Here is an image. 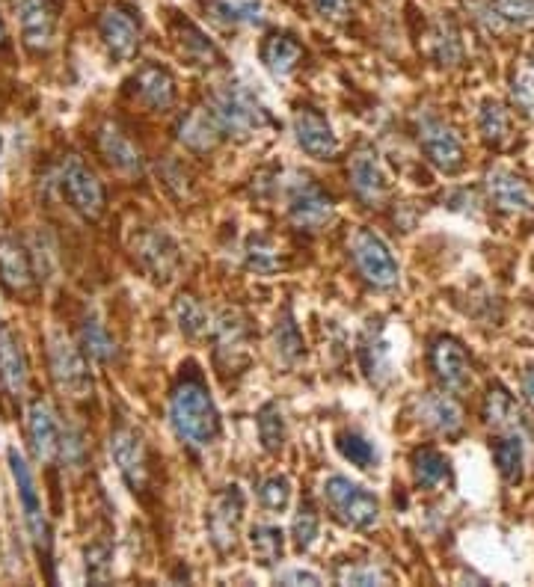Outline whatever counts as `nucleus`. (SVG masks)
Segmentation results:
<instances>
[{
	"label": "nucleus",
	"mask_w": 534,
	"mask_h": 587,
	"mask_svg": "<svg viewBox=\"0 0 534 587\" xmlns=\"http://www.w3.org/2000/svg\"><path fill=\"white\" fill-rule=\"evenodd\" d=\"M170 424L181 445L202 451L220 436V413L199 374L181 377L170 395Z\"/></svg>",
	"instance_id": "1"
},
{
	"label": "nucleus",
	"mask_w": 534,
	"mask_h": 587,
	"mask_svg": "<svg viewBox=\"0 0 534 587\" xmlns=\"http://www.w3.org/2000/svg\"><path fill=\"white\" fill-rule=\"evenodd\" d=\"M208 107H211L220 131L226 137H235V140H250L253 134H259L270 122L265 104L241 84L220 86Z\"/></svg>",
	"instance_id": "2"
},
{
	"label": "nucleus",
	"mask_w": 534,
	"mask_h": 587,
	"mask_svg": "<svg viewBox=\"0 0 534 587\" xmlns=\"http://www.w3.org/2000/svg\"><path fill=\"white\" fill-rule=\"evenodd\" d=\"M321 496L345 528L365 531L380 519V499L345 475H330L321 487Z\"/></svg>",
	"instance_id": "3"
},
{
	"label": "nucleus",
	"mask_w": 534,
	"mask_h": 587,
	"mask_svg": "<svg viewBox=\"0 0 534 587\" xmlns=\"http://www.w3.org/2000/svg\"><path fill=\"white\" fill-rule=\"evenodd\" d=\"M6 460H9V475L15 481V493H18V504H21L30 540L39 549V555L48 558L51 555V525H48V516H45V507H42L36 478H33V472H30V466H27V460H24V454L18 448H9Z\"/></svg>",
	"instance_id": "4"
},
{
	"label": "nucleus",
	"mask_w": 534,
	"mask_h": 587,
	"mask_svg": "<svg viewBox=\"0 0 534 587\" xmlns=\"http://www.w3.org/2000/svg\"><path fill=\"white\" fill-rule=\"evenodd\" d=\"M48 362H51V377L63 395L75 401H84L92 395V371L84 347H75L69 338L54 333L48 341Z\"/></svg>",
	"instance_id": "5"
},
{
	"label": "nucleus",
	"mask_w": 534,
	"mask_h": 587,
	"mask_svg": "<svg viewBox=\"0 0 534 587\" xmlns=\"http://www.w3.org/2000/svg\"><path fill=\"white\" fill-rule=\"evenodd\" d=\"M60 190L69 202L72 211H78L84 220H98L104 214L107 205V193L104 184L98 181V175L78 158V155H66L60 164Z\"/></svg>",
	"instance_id": "6"
},
{
	"label": "nucleus",
	"mask_w": 534,
	"mask_h": 587,
	"mask_svg": "<svg viewBox=\"0 0 534 587\" xmlns=\"http://www.w3.org/2000/svg\"><path fill=\"white\" fill-rule=\"evenodd\" d=\"M351 250H354L356 270L362 273V279L368 285H374L380 291H392L401 282V267H398L395 255H392V250L386 247V241L377 232L356 229Z\"/></svg>",
	"instance_id": "7"
},
{
	"label": "nucleus",
	"mask_w": 534,
	"mask_h": 587,
	"mask_svg": "<svg viewBox=\"0 0 534 587\" xmlns=\"http://www.w3.org/2000/svg\"><path fill=\"white\" fill-rule=\"evenodd\" d=\"M241 522H244V493L238 484H229L214 496V502L208 507V516H205L208 540L220 555H226L238 546Z\"/></svg>",
	"instance_id": "8"
},
{
	"label": "nucleus",
	"mask_w": 534,
	"mask_h": 587,
	"mask_svg": "<svg viewBox=\"0 0 534 587\" xmlns=\"http://www.w3.org/2000/svg\"><path fill=\"white\" fill-rule=\"evenodd\" d=\"M110 457H113L119 475L125 478V484L134 493L146 490V481H149V454H146L143 436L131 424H119L110 433Z\"/></svg>",
	"instance_id": "9"
},
{
	"label": "nucleus",
	"mask_w": 534,
	"mask_h": 587,
	"mask_svg": "<svg viewBox=\"0 0 534 587\" xmlns=\"http://www.w3.org/2000/svg\"><path fill=\"white\" fill-rule=\"evenodd\" d=\"M333 211V199L312 178H297L288 187V217L297 229L318 232L333 220Z\"/></svg>",
	"instance_id": "10"
},
{
	"label": "nucleus",
	"mask_w": 534,
	"mask_h": 587,
	"mask_svg": "<svg viewBox=\"0 0 534 587\" xmlns=\"http://www.w3.org/2000/svg\"><path fill=\"white\" fill-rule=\"evenodd\" d=\"M131 250L137 264L158 282L173 279L178 267V244L164 232V229H140L131 238Z\"/></svg>",
	"instance_id": "11"
},
{
	"label": "nucleus",
	"mask_w": 534,
	"mask_h": 587,
	"mask_svg": "<svg viewBox=\"0 0 534 587\" xmlns=\"http://www.w3.org/2000/svg\"><path fill=\"white\" fill-rule=\"evenodd\" d=\"M291 128H294L297 146L309 158H315V161H333L339 155V137L333 134L330 122L315 107H297Z\"/></svg>",
	"instance_id": "12"
},
{
	"label": "nucleus",
	"mask_w": 534,
	"mask_h": 587,
	"mask_svg": "<svg viewBox=\"0 0 534 587\" xmlns=\"http://www.w3.org/2000/svg\"><path fill=\"white\" fill-rule=\"evenodd\" d=\"M18 24H21L24 45L42 54L54 45V36H57V6L51 0H21Z\"/></svg>",
	"instance_id": "13"
},
{
	"label": "nucleus",
	"mask_w": 534,
	"mask_h": 587,
	"mask_svg": "<svg viewBox=\"0 0 534 587\" xmlns=\"http://www.w3.org/2000/svg\"><path fill=\"white\" fill-rule=\"evenodd\" d=\"M30 380V362L24 341L15 333V327L0 324V389L12 398H21L27 392Z\"/></svg>",
	"instance_id": "14"
},
{
	"label": "nucleus",
	"mask_w": 534,
	"mask_h": 587,
	"mask_svg": "<svg viewBox=\"0 0 534 587\" xmlns=\"http://www.w3.org/2000/svg\"><path fill=\"white\" fill-rule=\"evenodd\" d=\"M431 368H434L437 380L443 383L451 395L466 392L469 383H472L469 356H466V350L460 347V341H454V338L440 336L434 341V347H431Z\"/></svg>",
	"instance_id": "15"
},
{
	"label": "nucleus",
	"mask_w": 534,
	"mask_h": 587,
	"mask_svg": "<svg viewBox=\"0 0 534 587\" xmlns=\"http://www.w3.org/2000/svg\"><path fill=\"white\" fill-rule=\"evenodd\" d=\"M419 146H422L425 158L445 175H454L457 169L463 167V146H460L457 134L448 125L437 122V119H425L422 122Z\"/></svg>",
	"instance_id": "16"
},
{
	"label": "nucleus",
	"mask_w": 534,
	"mask_h": 587,
	"mask_svg": "<svg viewBox=\"0 0 534 587\" xmlns=\"http://www.w3.org/2000/svg\"><path fill=\"white\" fill-rule=\"evenodd\" d=\"M27 436H30V448H33L39 463H51L60 454L63 424L57 421V413L51 410L48 401H33L30 404V410H27Z\"/></svg>",
	"instance_id": "17"
},
{
	"label": "nucleus",
	"mask_w": 534,
	"mask_h": 587,
	"mask_svg": "<svg viewBox=\"0 0 534 587\" xmlns=\"http://www.w3.org/2000/svg\"><path fill=\"white\" fill-rule=\"evenodd\" d=\"M0 282L12 294H33L39 285L33 255L15 238H0Z\"/></svg>",
	"instance_id": "18"
},
{
	"label": "nucleus",
	"mask_w": 534,
	"mask_h": 587,
	"mask_svg": "<svg viewBox=\"0 0 534 587\" xmlns=\"http://www.w3.org/2000/svg\"><path fill=\"white\" fill-rule=\"evenodd\" d=\"M98 30H101V39L107 45V51L116 57V60H131L137 45H140V27L134 21V15L122 6H110L104 9L101 21H98Z\"/></svg>",
	"instance_id": "19"
},
{
	"label": "nucleus",
	"mask_w": 534,
	"mask_h": 587,
	"mask_svg": "<svg viewBox=\"0 0 534 587\" xmlns=\"http://www.w3.org/2000/svg\"><path fill=\"white\" fill-rule=\"evenodd\" d=\"M211 333H214V353L223 365L238 368L241 362H247L250 330H247V321L238 312H223L217 318V324L211 327Z\"/></svg>",
	"instance_id": "20"
},
{
	"label": "nucleus",
	"mask_w": 534,
	"mask_h": 587,
	"mask_svg": "<svg viewBox=\"0 0 534 587\" xmlns=\"http://www.w3.org/2000/svg\"><path fill=\"white\" fill-rule=\"evenodd\" d=\"M351 187L354 193L368 202V205H380L389 193V181H386V172L380 167L377 155L371 149H362L351 158Z\"/></svg>",
	"instance_id": "21"
},
{
	"label": "nucleus",
	"mask_w": 534,
	"mask_h": 587,
	"mask_svg": "<svg viewBox=\"0 0 534 587\" xmlns=\"http://www.w3.org/2000/svg\"><path fill=\"white\" fill-rule=\"evenodd\" d=\"M134 95L149 107V110H170L176 104V81L173 75L164 69V66H155V63H146L143 69H137L134 75Z\"/></svg>",
	"instance_id": "22"
},
{
	"label": "nucleus",
	"mask_w": 534,
	"mask_h": 587,
	"mask_svg": "<svg viewBox=\"0 0 534 587\" xmlns=\"http://www.w3.org/2000/svg\"><path fill=\"white\" fill-rule=\"evenodd\" d=\"M98 149H101V158L116 172H122V175H140L143 172V155L122 128L104 125L98 131Z\"/></svg>",
	"instance_id": "23"
},
{
	"label": "nucleus",
	"mask_w": 534,
	"mask_h": 587,
	"mask_svg": "<svg viewBox=\"0 0 534 587\" xmlns=\"http://www.w3.org/2000/svg\"><path fill=\"white\" fill-rule=\"evenodd\" d=\"M487 193H490L493 205L502 208V211H508V214H526V211H532L534 199L529 184L520 175L508 172V169H493L487 175Z\"/></svg>",
	"instance_id": "24"
},
{
	"label": "nucleus",
	"mask_w": 534,
	"mask_h": 587,
	"mask_svg": "<svg viewBox=\"0 0 534 587\" xmlns=\"http://www.w3.org/2000/svg\"><path fill=\"white\" fill-rule=\"evenodd\" d=\"M220 137H223V131H220V125H217L211 107H196V110H190V113L181 119V125H178V143L187 146L190 152H208V149L217 146Z\"/></svg>",
	"instance_id": "25"
},
{
	"label": "nucleus",
	"mask_w": 534,
	"mask_h": 587,
	"mask_svg": "<svg viewBox=\"0 0 534 587\" xmlns=\"http://www.w3.org/2000/svg\"><path fill=\"white\" fill-rule=\"evenodd\" d=\"M419 421L443 436H457L463 430V410L451 395L431 392L419 401Z\"/></svg>",
	"instance_id": "26"
},
{
	"label": "nucleus",
	"mask_w": 534,
	"mask_h": 587,
	"mask_svg": "<svg viewBox=\"0 0 534 587\" xmlns=\"http://www.w3.org/2000/svg\"><path fill=\"white\" fill-rule=\"evenodd\" d=\"M303 60V45L291 33H270L262 42V63L273 78H288Z\"/></svg>",
	"instance_id": "27"
},
{
	"label": "nucleus",
	"mask_w": 534,
	"mask_h": 587,
	"mask_svg": "<svg viewBox=\"0 0 534 587\" xmlns=\"http://www.w3.org/2000/svg\"><path fill=\"white\" fill-rule=\"evenodd\" d=\"M413 478L422 490H443L451 484V463L437 448H419L413 451Z\"/></svg>",
	"instance_id": "28"
},
{
	"label": "nucleus",
	"mask_w": 534,
	"mask_h": 587,
	"mask_svg": "<svg viewBox=\"0 0 534 587\" xmlns=\"http://www.w3.org/2000/svg\"><path fill=\"white\" fill-rule=\"evenodd\" d=\"M484 419L496 430H514L523 419V413H520L517 401L502 386H490V392L484 398Z\"/></svg>",
	"instance_id": "29"
},
{
	"label": "nucleus",
	"mask_w": 534,
	"mask_h": 587,
	"mask_svg": "<svg viewBox=\"0 0 534 587\" xmlns=\"http://www.w3.org/2000/svg\"><path fill=\"white\" fill-rule=\"evenodd\" d=\"M178 321V330L187 338H202L208 336L211 330V318H208V309L193 297V294H178L176 306H173Z\"/></svg>",
	"instance_id": "30"
},
{
	"label": "nucleus",
	"mask_w": 534,
	"mask_h": 587,
	"mask_svg": "<svg viewBox=\"0 0 534 587\" xmlns=\"http://www.w3.org/2000/svg\"><path fill=\"white\" fill-rule=\"evenodd\" d=\"M81 347L95 362H113L116 359V341L95 315H87L81 321Z\"/></svg>",
	"instance_id": "31"
},
{
	"label": "nucleus",
	"mask_w": 534,
	"mask_h": 587,
	"mask_svg": "<svg viewBox=\"0 0 534 587\" xmlns=\"http://www.w3.org/2000/svg\"><path fill=\"white\" fill-rule=\"evenodd\" d=\"M493 457H496L499 475H502L508 484H517V481L523 478V457H526V451H523V439H520L517 433L508 430V433L496 442Z\"/></svg>",
	"instance_id": "32"
},
{
	"label": "nucleus",
	"mask_w": 534,
	"mask_h": 587,
	"mask_svg": "<svg viewBox=\"0 0 534 587\" xmlns=\"http://www.w3.org/2000/svg\"><path fill=\"white\" fill-rule=\"evenodd\" d=\"M336 448H339V454L348 460V463H354L356 469H374L377 466V445L365 436V433H359V430H342L339 436H336Z\"/></svg>",
	"instance_id": "33"
},
{
	"label": "nucleus",
	"mask_w": 534,
	"mask_h": 587,
	"mask_svg": "<svg viewBox=\"0 0 534 587\" xmlns=\"http://www.w3.org/2000/svg\"><path fill=\"white\" fill-rule=\"evenodd\" d=\"M250 549L262 567H273L285 555V534L276 525H256L250 531Z\"/></svg>",
	"instance_id": "34"
},
{
	"label": "nucleus",
	"mask_w": 534,
	"mask_h": 587,
	"mask_svg": "<svg viewBox=\"0 0 534 587\" xmlns=\"http://www.w3.org/2000/svg\"><path fill=\"white\" fill-rule=\"evenodd\" d=\"M273 347H276V356L282 362H297L303 356V336L297 330V321L291 315V309H285L279 318H276V327H273Z\"/></svg>",
	"instance_id": "35"
},
{
	"label": "nucleus",
	"mask_w": 534,
	"mask_h": 587,
	"mask_svg": "<svg viewBox=\"0 0 534 587\" xmlns=\"http://www.w3.org/2000/svg\"><path fill=\"white\" fill-rule=\"evenodd\" d=\"M478 131L481 137L490 143V146H499L508 140V131H511V119H508V110L499 104V101H487L478 113Z\"/></svg>",
	"instance_id": "36"
},
{
	"label": "nucleus",
	"mask_w": 534,
	"mask_h": 587,
	"mask_svg": "<svg viewBox=\"0 0 534 587\" xmlns=\"http://www.w3.org/2000/svg\"><path fill=\"white\" fill-rule=\"evenodd\" d=\"M389 341L380 336H371L365 341V347H362V365H365V371H368V377L374 380V383H383L389 374H392V362H389Z\"/></svg>",
	"instance_id": "37"
},
{
	"label": "nucleus",
	"mask_w": 534,
	"mask_h": 587,
	"mask_svg": "<svg viewBox=\"0 0 534 587\" xmlns=\"http://www.w3.org/2000/svg\"><path fill=\"white\" fill-rule=\"evenodd\" d=\"M244 261L250 270L256 273H276L282 267V258H279V250L276 244L265 238V235H253L247 241V250H244Z\"/></svg>",
	"instance_id": "38"
},
{
	"label": "nucleus",
	"mask_w": 534,
	"mask_h": 587,
	"mask_svg": "<svg viewBox=\"0 0 534 587\" xmlns=\"http://www.w3.org/2000/svg\"><path fill=\"white\" fill-rule=\"evenodd\" d=\"M256 427H259V439H262L265 451L279 454L282 445H285V419H282L279 407H276V404H265V407L259 410Z\"/></svg>",
	"instance_id": "39"
},
{
	"label": "nucleus",
	"mask_w": 534,
	"mask_h": 587,
	"mask_svg": "<svg viewBox=\"0 0 534 587\" xmlns=\"http://www.w3.org/2000/svg\"><path fill=\"white\" fill-rule=\"evenodd\" d=\"M318 531H321V519H318V510L309 502L300 504L297 516H294V525H291V537H294V546L297 552H309L318 540Z\"/></svg>",
	"instance_id": "40"
},
{
	"label": "nucleus",
	"mask_w": 534,
	"mask_h": 587,
	"mask_svg": "<svg viewBox=\"0 0 534 587\" xmlns=\"http://www.w3.org/2000/svg\"><path fill=\"white\" fill-rule=\"evenodd\" d=\"M259 502L265 510H273V513H282L288 502H291V481L285 475H273L262 481L259 487Z\"/></svg>",
	"instance_id": "41"
},
{
	"label": "nucleus",
	"mask_w": 534,
	"mask_h": 587,
	"mask_svg": "<svg viewBox=\"0 0 534 587\" xmlns=\"http://www.w3.org/2000/svg\"><path fill=\"white\" fill-rule=\"evenodd\" d=\"M431 51H434V60L440 66H454L460 60V42H457V33H454L451 24H440L434 30V48Z\"/></svg>",
	"instance_id": "42"
},
{
	"label": "nucleus",
	"mask_w": 534,
	"mask_h": 587,
	"mask_svg": "<svg viewBox=\"0 0 534 587\" xmlns=\"http://www.w3.org/2000/svg\"><path fill=\"white\" fill-rule=\"evenodd\" d=\"M496 15L508 24L517 27H532L534 24V0H499Z\"/></svg>",
	"instance_id": "43"
},
{
	"label": "nucleus",
	"mask_w": 534,
	"mask_h": 587,
	"mask_svg": "<svg viewBox=\"0 0 534 587\" xmlns=\"http://www.w3.org/2000/svg\"><path fill=\"white\" fill-rule=\"evenodd\" d=\"M60 457L69 463V466H81L84 457H87V442L81 436L78 427H63V436H60Z\"/></svg>",
	"instance_id": "44"
},
{
	"label": "nucleus",
	"mask_w": 534,
	"mask_h": 587,
	"mask_svg": "<svg viewBox=\"0 0 534 587\" xmlns=\"http://www.w3.org/2000/svg\"><path fill=\"white\" fill-rule=\"evenodd\" d=\"M87 576L92 582H104L110 576V552L107 546H92L87 552Z\"/></svg>",
	"instance_id": "45"
},
{
	"label": "nucleus",
	"mask_w": 534,
	"mask_h": 587,
	"mask_svg": "<svg viewBox=\"0 0 534 587\" xmlns=\"http://www.w3.org/2000/svg\"><path fill=\"white\" fill-rule=\"evenodd\" d=\"M342 582L345 585H383L386 582V573L383 570H377V567H351V570H345L342 573Z\"/></svg>",
	"instance_id": "46"
},
{
	"label": "nucleus",
	"mask_w": 534,
	"mask_h": 587,
	"mask_svg": "<svg viewBox=\"0 0 534 587\" xmlns=\"http://www.w3.org/2000/svg\"><path fill=\"white\" fill-rule=\"evenodd\" d=\"M312 6L327 21H345L351 15V0H312Z\"/></svg>",
	"instance_id": "47"
},
{
	"label": "nucleus",
	"mask_w": 534,
	"mask_h": 587,
	"mask_svg": "<svg viewBox=\"0 0 534 587\" xmlns=\"http://www.w3.org/2000/svg\"><path fill=\"white\" fill-rule=\"evenodd\" d=\"M514 98L523 110L534 113V72L514 78Z\"/></svg>",
	"instance_id": "48"
},
{
	"label": "nucleus",
	"mask_w": 534,
	"mask_h": 587,
	"mask_svg": "<svg viewBox=\"0 0 534 587\" xmlns=\"http://www.w3.org/2000/svg\"><path fill=\"white\" fill-rule=\"evenodd\" d=\"M276 582H282V585H321V576H315L309 570H285L276 576Z\"/></svg>",
	"instance_id": "49"
},
{
	"label": "nucleus",
	"mask_w": 534,
	"mask_h": 587,
	"mask_svg": "<svg viewBox=\"0 0 534 587\" xmlns=\"http://www.w3.org/2000/svg\"><path fill=\"white\" fill-rule=\"evenodd\" d=\"M523 392H526V398L534 404V368H529V371L523 374Z\"/></svg>",
	"instance_id": "50"
},
{
	"label": "nucleus",
	"mask_w": 534,
	"mask_h": 587,
	"mask_svg": "<svg viewBox=\"0 0 534 587\" xmlns=\"http://www.w3.org/2000/svg\"><path fill=\"white\" fill-rule=\"evenodd\" d=\"M6 45V24H3V15H0V48Z\"/></svg>",
	"instance_id": "51"
},
{
	"label": "nucleus",
	"mask_w": 534,
	"mask_h": 587,
	"mask_svg": "<svg viewBox=\"0 0 534 587\" xmlns=\"http://www.w3.org/2000/svg\"><path fill=\"white\" fill-rule=\"evenodd\" d=\"M0 152H3V140H0Z\"/></svg>",
	"instance_id": "52"
},
{
	"label": "nucleus",
	"mask_w": 534,
	"mask_h": 587,
	"mask_svg": "<svg viewBox=\"0 0 534 587\" xmlns=\"http://www.w3.org/2000/svg\"><path fill=\"white\" fill-rule=\"evenodd\" d=\"M532 72H534V69H532Z\"/></svg>",
	"instance_id": "53"
}]
</instances>
